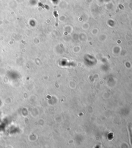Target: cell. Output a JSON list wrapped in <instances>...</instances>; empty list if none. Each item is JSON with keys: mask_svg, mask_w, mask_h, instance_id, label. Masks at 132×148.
Listing matches in <instances>:
<instances>
[{"mask_svg": "<svg viewBox=\"0 0 132 148\" xmlns=\"http://www.w3.org/2000/svg\"><path fill=\"white\" fill-rule=\"evenodd\" d=\"M129 131H130V135H131V143H132V128H131H131H130V127Z\"/></svg>", "mask_w": 132, "mask_h": 148, "instance_id": "6da1fadb", "label": "cell"}]
</instances>
